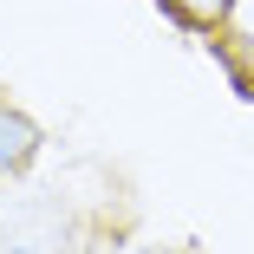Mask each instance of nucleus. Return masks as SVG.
I'll return each mask as SVG.
<instances>
[{
	"mask_svg": "<svg viewBox=\"0 0 254 254\" xmlns=\"http://www.w3.org/2000/svg\"><path fill=\"white\" fill-rule=\"evenodd\" d=\"M33 150H39L33 118H26V111H13L7 98H0V183H7V176H20V170L33 163Z\"/></svg>",
	"mask_w": 254,
	"mask_h": 254,
	"instance_id": "1",
	"label": "nucleus"
},
{
	"mask_svg": "<svg viewBox=\"0 0 254 254\" xmlns=\"http://www.w3.org/2000/svg\"><path fill=\"white\" fill-rule=\"evenodd\" d=\"M163 13L183 20L189 33H215V26L235 13V0H163Z\"/></svg>",
	"mask_w": 254,
	"mask_h": 254,
	"instance_id": "2",
	"label": "nucleus"
}]
</instances>
